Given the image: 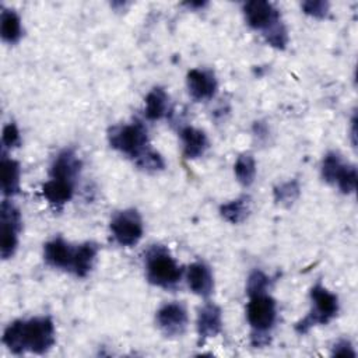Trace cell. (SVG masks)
Wrapping results in <instances>:
<instances>
[{"mask_svg":"<svg viewBox=\"0 0 358 358\" xmlns=\"http://www.w3.org/2000/svg\"><path fill=\"white\" fill-rule=\"evenodd\" d=\"M1 169V193L11 197L20 190V165L17 161L3 155L0 162Z\"/></svg>","mask_w":358,"mask_h":358,"instance_id":"19","label":"cell"},{"mask_svg":"<svg viewBox=\"0 0 358 358\" xmlns=\"http://www.w3.org/2000/svg\"><path fill=\"white\" fill-rule=\"evenodd\" d=\"M145 275L148 282L161 288H173L182 278V267L162 245H152L145 252Z\"/></svg>","mask_w":358,"mask_h":358,"instance_id":"4","label":"cell"},{"mask_svg":"<svg viewBox=\"0 0 358 358\" xmlns=\"http://www.w3.org/2000/svg\"><path fill=\"white\" fill-rule=\"evenodd\" d=\"M155 320L165 336L173 337L185 333L189 317L186 308L182 303L169 302L158 309Z\"/></svg>","mask_w":358,"mask_h":358,"instance_id":"9","label":"cell"},{"mask_svg":"<svg viewBox=\"0 0 358 358\" xmlns=\"http://www.w3.org/2000/svg\"><path fill=\"white\" fill-rule=\"evenodd\" d=\"M180 138L183 143V155L189 159L201 157L208 148V138L200 129L186 126L180 130Z\"/></svg>","mask_w":358,"mask_h":358,"instance_id":"15","label":"cell"},{"mask_svg":"<svg viewBox=\"0 0 358 358\" xmlns=\"http://www.w3.org/2000/svg\"><path fill=\"white\" fill-rule=\"evenodd\" d=\"M80 169H81L80 158L77 157V154L73 150L66 148V150L60 151L57 154V157L53 159V162L50 165L49 175H50V178L74 182V179L80 173Z\"/></svg>","mask_w":358,"mask_h":358,"instance_id":"14","label":"cell"},{"mask_svg":"<svg viewBox=\"0 0 358 358\" xmlns=\"http://www.w3.org/2000/svg\"><path fill=\"white\" fill-rule=\"evenodd\" d=\"M110 232L120 246H134L143 236V221L137 210L116 213L110 221Z\"/></svg>","mask_w":358,"mask_h":358,"instance_id":"6","label":"cell"},{"mask_svg":"<svg viewBox=\"0 0 358 358\" xmlns=\"http://www.w3.org/2000/svg\"><path fill=\"white\" fill-rule=\"evenodd\" d=\"M0 35L7 43H17L22 35L21 20L14 10L3 8L0 17Z\"/></svg>","mask_w":358,"mask_h":358,"instance_id":"20","label":"cell"},{"mask_svg":"<svg viewBox=\"0 0 358 358\" xmlns=\"http://www.w3.org/2000/svg\"><path fill=\"white\" fill-rule=\"evenodd\" d=\"M243 15L248 25L256 31H262V34L281 21L280 11L271 3L263 0L246 1L243 4Z\"/></svg>","mask_w":358,"mask_h":358,"instance_id":"8","label":"cell"},{"mask_svg":"<svg viewBox=\"0 0 358 358\" xmlns=\"http://www.w3.org/2000/svg\"><path fill=\"white\" fill-rule=\"evenodd\" d=\"M312 309L310 312L296 323L295 330L299 334H305L310 327L316 324L329 323L338 312V298L336 294L330 292L323 284L317 282L310 289Z\"/></svg>","mask_w":358,"mask_h":358,"instance_id":"5","label":"cell"},{"mask_svg":"<svg viewBox=\"0 0 358 358\" xmlns=\"http://www.w3.org/2000/svg\"><path fill=\"white\" fill-rule=\"evenodd\" d=\"M234 172H235L236 180L242 186H250L255 180V176H256L255 158L250 154L239 155L235 165H234Z\"/></svg>","mask_w":358,"mask_h":358,"instance_id":"23","label":"cell"},{"mask_svg":"<svg viewBox=\"0 0 358 358\" xmlns=\"http://www.w3.org/2000/svg\"><path fill=\"white\" fill-rule=\"evenodd\" d=\"M246 306V319L252 331V344L255 347H263L270 343L267 333L273 329L277 319L275 301L268 294H259L249 296Z\"/></svg>","mask_w":358,"mask_h":358,"instance_id":"2","label":"cell"},{"mask_svg":"<svg viewBox=\"0 0 358 358\" xmlns=\"http://www.w3.org/2000/svg\"><path fill=\"white\" fill-rule=\"evenodd\" d=\"M196 326L200 343H204L207 338L218 336L222 330V312L220 306L208 302L203 308H200Z\"/></svg>","mask_w":358,"mask_h":358,"instance_id":"11","label":"cell"},{"mask_svg":"<svg viewBox=\"0 0 358 358\" xmlns=\"http://www.w3.org/2000/svg\"><path fill=\"white\" fill-rule=\"evenodd\" d=\"M271 287V278L264 274L262 270H253L246 281V292L249 296L267 294Z\"/></svg>","mask_w":358,"mask_h":358,"instance_id":"25","label":"cell"},{"mask_svg":"<svg viewBox=\"0 0 358 358\" xmlns=\"http://www.w3.org/2000/svg\"><path fill=\"white\" fill-rule=\"evenodd\" d=\"M108 141L112 148L127 155L136 162L151 151L147 130L140 122L112 126L108 130Z\"/></svg>","mask_w":358,"mask_h":358,"instance_id":"3","label":"cell"},{"mask_svg":"<svg viewBox=\"0 0 358 358\" xmlns=\"http://www.w3.org/2000/svg\"><path fill=\"white\" fill-rule=\"evenodd\" d=\"M299 183L298 180L292 179V180H287L278 186L274 187V201L277 204H281L284 207H288L291 204H294V201L299 197Z\"/></svg>","mask_w":358,"mask_h":358,"instance_id":"24","label":"cell"},{"mask_svg":"<svg viewBox=\"0 0 358 358\" xmlns=\"http://www.w3.org/2000/svg\"><path fill=\"white\" fill-rule=\"evenodd\" d=\"M186 85L190 96L196 101L211 99L218 88V83L214 73L206 69H192L187 73Z\"/></svg>","mask_w":358,"mask_h":358,"instance_id":"10","label":"cell"},{"mask_svg":"<svg viewBox=\"0 0 358 358\" xmlns=\"http://www.w3.org/2000/svg\"><path fill=\"white\" fill-rule=\"evenodd\" d=\"M336 185L340 189V192L344 194L354 193L355 187H357V168L354 165L348 164L345 166V169L343 171V173L340 175Z\"/></svg>","mask_w":358,"mask_h":358,"instance_id":"27","label":"cell"},{"mask_svg":"<svg viewBox=\"0 0 358 358\" xmlns=\"http://www.w3.org/2000/svg\"><path fill=\"white\" fill-rule=\"evenodd\" d=\"M348 164L343 161L341 155L336 151H330L324 155L323 162H322V178L330 183V185H336V182L338 180L340 175L343 173V171L345 169Z\"/></svg>","mask_w":358,"mask_h":358,"instance_id":"22","label":"cell"},{"mask_svg":"<svg viewBox=\"0 0 358 358\" xmlns=\"http://www.w3.org/2000/svg\"><path fill=\"white\" fill-rule=\"evenodd\" d=\"M0 224H1L0 253H1V257L6 260L14 255L18 245V232L21 229L20 211L7 200L1 203Z\"/></svg>","mask_w":358,"mask_h":358,"instance_id":"7","label":"cell"},{"mask_svg":"<svg viewBox=\"0 0 358 358\" xmlns=\"http://www.w3.org/2000/svg\"><path fill=\"white\" fill-rule=\"evenodd\" d=\"M250 213V199L249 196H241L235 200H231L220 207L221 217L231 222V224H239L248 218Z\"/></svg>","mask_w":358,"mask_h":358,"instance_id":"21","label":"cell"},{"mask_svg":"<svg viewBox=\"0 0 358 358\" xmlns=\"http://www.w3.org/2000/svg\"><path fill=\"white\" fill-rule=\"evenodd\" d=\"M186 280L189 288L199 296L207 298L211 295L214 288L213 273L210 267L203 262L192 263L186 270Z\"/></svg>","mask_w":358,"mask_h":358,"instance_id":"13","label":"cell"},{"mask_svg":"<svg viewBox=\"0 0 358 358\" xmlns=\"http://www.w3.org/2000/svg\"><path fill=\"white\" fill-rule=\"evenodd\" d=\"M263 36L266 42L275 49H285L288 43V32L282 21L277 22L275 25L268 28L266 32H263Z\"/></svg>","mask_w":358,"mask_h":358,"instance_id":"26","label":"cell"},{"mask_svg":"<svg viewBox=\"0 0 358 358\" xmlns=\"http://www.w3.org/2000/svg\"><path fill=\"white\" fill-rule=\"evenodd\" d=\"M96 255H98V246L92 242H85L76 246L70 271L77 277H85L91 271L95 263Z\"/></svg>","mask_w":358,"mask_h":358,"instance_id":"17","label":"cell"},{"mask_svg":"<svg viewBox=\"0 0 358 358\" xmlns=\"http://www.w3.org/2000/svg\"><path fill=\"white\" fill-rule=\"evenodd\" d=\"M74 193V182L50 178L42 186L43 197L53 206H63L69 200H71Z\"/></svg>","mask_w":358,"mask_h":358,"instance_id":"16","label":"cell"},{"mask_svg":"<svg viewBox=\"0 0 358 358\" xmlns=\"http://www.w3.org/2000/svg\"><path fill=\"white\" fill-rule=\"evenodd\" d=\"M333 355H337V357H355V351L351 345V343L348 340H338L334 345H333V351H331Z\"/></svg>","mask_w":358,"mask_h":358,"instance_id":"30","label":"cell"},{"mask_svg":"<svg viewBox=\"0 0 358 358\" xmlns=\"http://www.w3.org/2000/svg\"><path fill=\"white\" fill-rule=\"evenodd\" d=\"M1 143L4 148H14L18 147L21 143L20 131L15 123H8L3 127V134H1Z\"/></svg>","mask_w":358,"mask_h":358,"instance_id":"29","label":"cell"},{"mask_svg":"<svg viewBox=\"0 0 358 358\" xmlns=\"http://www.w3.org/2000/svg\"><path fill=\"white\" fill-rule=\"evenodd\" d=\"M302 10L305 14L315 18H324L329 13V3L323 0H309L302 3Z\"/></svg>","mask_w":358,"mask_h":358,"instance_id":"28","label":"cell"},{"mask_svg":"<svg viewBox=\"0 0 358 358\" xmlns=\"http://www.w3.org/2000/svg\"><path fill=\"white\" fill-rule=\"evenodd\" d=\"M74 249L76 248H73L63 238H60V236L53 238L52 241L45 243V248H43L45 262L55 268H63V270L70 271L71 263H73V256H74Z\"/></svg>","mask_w":358,"mask_h":358,"instance_id":"12","label":"cell"},{"mask_svg":"<svg viewBox=\"0 0 358 358\" xmlns=\"http://www.w3.org/2000/svg\"><path fill=\"white\" fill-rule=\"evenodd\" d=\"M53 320L49 316L14 320L3 333L4 345L14 354H45L56 341Z\"/></svg>","mask_w":358,"mask_h":358,"instance_id":"1","label":"cell"},{"mask_svg":"<svg viewBox=\"0 0 358 358\" xmlns=\"http://www.w3.org/2000/svg\"><path fill=\"white\" fill-rule=\"evenodd\" d=\"M169 96L161 87H154L145 96V117L148 120H159L168 115Z\"/></svg>","mask_w":358,"mask_h":358,"instance_id":"18","label":"cell"}]
</instances>
